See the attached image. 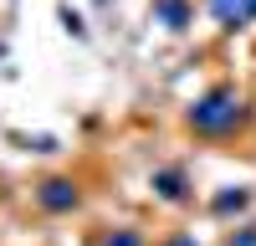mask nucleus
<instances>
[{"label": "nucleus", "instance_id": "1", "mask_svg": "<svg viewBox=\"0 0 256 246\" xmlns=\"http://www.w3.org/2000/svg\"><path fill=\"white\" fill-rule=\"evenodd\" d=\"M241 118H246V102H241L236 88H210V92H200L195 102H190V128L205 134V138H226V134H236Z\"/></svg>", "mask_w": 256, "mask_h": 246}, {"label": "nucleus", "instance_id": "2", "mask_svg": "<svg viewBox=\"0 0 256 246\" xmlns=\"http://www.w3.org/2000/svg\"><path fill=\"white\" fill-rule=\"evenodd\" d=\"M36 200L46 205V210H72L77 205V190L67 180H41V190H36Z\"/></svg>", "mask_w": 256, "mask_h": 246}, {"label": "nucleus", "instance_id": "3", "mask_svg": "<svg viewBox=\"0 0 256 246\" xmlns=\"http://www.w3.org/2000/svg\"><path fill=\"white\" fill-rule=\"evenodd\" d=\"M205 10L220 20V26H246L251 20V0H205Z\"/></svg>", "mask_w": 256, "mask_h": 246}, {"label": "nucleus", "instance_id": "4", "mask_svg": "<svg viewBox=\"0 0 256 246\" xmlns=\"http://www.w3.org/2000/svg\"><path fill=\"white\" fill-rule=\"evenodd\" d=\"M154 20L169 26V31H180L184 20H190V6H184V0H154Z\"/></svg>", "mask_w": 256, "mask_h": 246}, {"label": "nucleus", "instance_id": "5", "mask_svg": "<svg viewBox=\"0 0 256 246\" xmlns=\"http://www.w3.org/2000/svg\"><path fill=\"white\" fill-rule=\"evenodd\" d=\"M154 190H159V195H180V190H184V174H180V170L154 174Z\"/></svg>", "mask_w": 256, "mask_h": 246}, {"label": "nucleus", "instance_id": "6", "mask_svg": "<svg viewBox=\"0 0 256 246\" xmlns=\"http://www.w3.org/2000/svg\"><path fill=\"white\" fill-rule=\"evenodd\" d=\"M230 210H246V190H226V195H216V216H230Z\"/></svg>", "mask_w": 256, "mask_h": 246}, {"label": "nucleus", "instance_id": "7", "mask_svg": "<svg viewBox=\"0 0 256 246\" xmlns=\"http://www.w3.org/2000/svg\"><path fill=\"white\" fill-rule=\"evenodd\" d=\"M102 246H144V236H138V231H113Z\"/></svg>", "mask_w": 256, "mask_h": 246}, {"label": "nucleus", "instance_id": "8", "mask_svg": "<svg viewBox=\"0 0 256 246\" xmlns=\"http://www.w3.org/2000/svg\"><path fill=\"white\" fill-rule=\"evenodd\" d=\"M169 246H195V241H190V236H174V241H169Z\"/></svg>", "mask_w": 256, "mask_h": 246}, {"label": "nucleus", "instance_id": "9", "mask_svg": "<svg viewBox=\"0 0 256 246\" xmlns=\"http://www.w3.org/2000/svg\"><path fill=\"white\" fill-rule=\"evenodd\" d=\"M92 6H113V0H92Z\"/></svg>", "mask_w": 256, "mask_h": 246}, {"label": "nucleus", "instance_id": "10", "mask_svg": "<svg viewBox=\"0 0 256 246\" xmlns=\"http://www.w3.org/2000/svg\"><path fill=\"white\" fill-rule=\"evenodd\" d=\"M251 16H256V0H251Z\"/></svg>", "mask_w": 256, "mask_h": 246}]
</instances>
